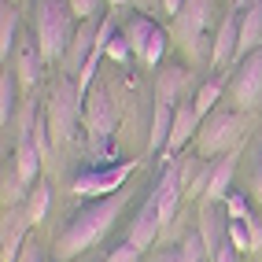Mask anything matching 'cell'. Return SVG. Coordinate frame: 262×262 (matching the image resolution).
<instances>
[{
    "label": "cell",
    "mask_w": 262,
    "mask_h": 262,
    "mask_svg": "<svg viewBox=\"0 0 262 262\" xmlns=\"http://www.w3.org/2000/svg\"><path fill=\"white\" fill-rule=\"evenodd\" d=\"M126 207V196L115 192V196H103V200H93L89 207H81V211L71 218V225L59 233L56 240V255L59 258H78L81 251H89L96 240H103V233L115 225L118 211Z\"/></svg>",
    "instance_id": "6da1fadb"
},
{
    "label": "cell",
    "mask_w": 262,
    "mask_h": 262,
    "mask_svg": "<svg viewBox=\"0 0 262 262\" xmlns=\"http://www.w3.org/2000/svg\"><path fill=\"white\" fill-rule=\"evenodd\" d=\"M74 8L71 0H37L33 4V33L45 48V59H63L74 45Z\"/></svg>",
    "instance_id": "7a4b0ae2"
},
{
    "label": "cell",
    "mask_w": 262,
    "mask_h": 262,
    "mask_svg": "<svg viewBox=\"0 0 262 262\" xmlns=\"http://www.w3.org/2000/svg\"><path fill=\"white\" fill-rule=\"evenodd\" d=\"M85 133H89V144L96 151V163H103L111 155V141H115V126H118V107L107 96L103 85H93L85 93V118H81Z\"/></svg>",
    "instance_id": "3957f363"
},
{
    "label": "cell",
    "mask_w": 262,
    "mask_h": 262,
    "mask_svg": "<svg viewBox=\"0 0 262 262\" xmlns=\"http://www.w3.org/2000/svg\"><path fill=\"white\" fill-rule=\"evenodd\" d=\"M248 129V118L240 111H211L203 122H200V133H196V148L203 159H211V155H225L236 141L240 133Z\"/></svg>",
    "instance_id": "277c9868"
},
{
    "label": "cell",
    "mask_w": 262,
    "mask_h": 262,
    "mask_svg": "<svg viewBox=\"0 0 262 262\" xmlns=\"http://www.w3.org/2000/svg\"><path fill=\"white\" fill-rule=\"evenodd\" d=\"M85 118V96L78 89V81H59L48 103V122L56 141H74V133Z\"/></svg>",
    "instance_id": "5b68a950"
},
{
    "label": "cell",
    "mask_w": 262,
    "mask_h": 262,
    "mask_svg": "<svg viewBox=\"0 0 262 262\" xmlns=\"http://www.w3.org/2000/svg\"><path fill=\"white\" fill-rule=\"evenodd\" d=\"M133 159H126V163H107V166H93V170H85V173H78L74 178V188L71 192H78V196H93V200H103V196H115V192H122V185H126V178L133 173Z\"/></svg>",
    "instance_id": "8992f818"
},
{
    "label": "cell",
    "mask_w": 262,
    "mask_h": 262,
    "mask_svg": "<svg viewBox=\"0 0 262 262\" xmlns=\"http://www.w3.org/2000/svg\"><path fill=\"white\" fill-rule=\"evenodd\" d=\"M229 96H233V103L240 111H251L262 100V48L251 52L248 59H240V71L229 81Z\"/></svg>",
    "instance_id": "52a82bcc"
},
{
    "label": "cell",
    "mask_w": 262,
    "mask_h": 262,
    "mask_svg": "<svg viewBox=\"0 0 262 262\" xmlns=\"http://www.w3.org/2000/svg\"><path fill=\"white\" fill-rule=\"evenodd\" d=\"M30 233V218L23 207H4V225H0V262H19L26 236Z\"/></svg>",
    "instance_id": "ba28073f"
},
{
    "label": "cell",
    "mask_w": 262,
    "mask_h": 262,
    "mask_svg": "<svg viewBox=\"0 0 262 262\" xmlns=\"http://www.w3.org/2000/svg\"><path fill=\"white\" fill-rule=\"evenodd\" d=\"M181 192H185V178H181V166H166L163 170V178L155 181L151 188V200L159 203V218L170 222L173 214H178V207H181Z\"/></svg>",
    "instance_id": "9c48e42d"
},
{
    "label": "cell",
    "mask_w": 262,
    "mask_h": 262,
    "mask_svg": "<svg viewBox=\"0 0 262 262\" xmlns=\"http://www.w3.org/2000/svg\"><path fill=\"white\" fill-rule=\"evenodd\" d=\"M45 48H41V41H37V33L33 37H23L19 41V48H15V74H19V81L26 85H37V78H41V71H45Z\"/></svg>",
    "instance_id": "30bf717a"
},
{
    "label": "cell",
    "mask_w": 262,
    "mask_h": 262,
    "mask_svg": "<svg viewBox=\"0 0 262 262\" xmlns=\"http://www.w3.org/2000/svg\"><path fill=\"white\" fill-rule=\"evenodd\" d=\"M258 48H262V0H248V4H240V48H236V59H248Z\"/></svg>",
    "instance_id": "8fae6325"
},
{
    "label": "cell",
    "mask_w": 262,
    "mask_h": 262,
    "mask_svg": "<svg viewBox=\"0 0 262 262\" xmlns=\"http://www.w3.org/2000/svg\"><path fill=\"white\" fill-rule=\"evenodd\" d=\"M159 225H163V218H159V203H155L151 196H148V203L137 211V218H133V225H129V244L137 251H144V248H151L155 244V236H159Z\"/></svg>",
    "instance_id": "7c38bea8"
},
{
    "label": "cell",
    "mask_w": 262,
    "mask_h": 262,
    "mask_svg": "<svg viewBox=\"0 0 262 262\" xmlns=\"http://www.w3.org/2000/svg\"><path fill=\"white\" fill-rule=\"evenodd\" d=\"M236 48H240V11H229L222 30H218V37H214V45H211V63L225 67L229 59H236Z\"/></svg>",
    "instance_id": "4fadbf2b"
},
{
    "label": "cell",
    "mask_w": 262,
    "mask_h": 262,
    "mask_svg": "<svg viewBox=\"0 0 262 262\" xmlns=\"http://www.w3.org/2000/svg\"><path fill=\"white\" fill-rule=\"evenodd\" d=\"M185 85H188V71L185 67H163L159 81H155V96L166 107H181L185 103Z\"/></svg>",
    "instance_id": "5bb4252c"
},
{
    "label": "cell",
    "mask_w": 262,
    "mask_h": 262,
    "mask_svg": "<svg viewBox=\"0 0 262 262\" xmlns=\"http://www.w3.org/2000/svg\"><path fill=\"white\" fill-rule=\"evenodd\" d=\"M200 111H196V103L192 100H185L181 107H173V129H170V151H178V148H185L192 137L200 133Z\"/></svg>",
    "instance_id": "9a60e30c"
},
{
    "label": "cell",
    "mask_w": 262,
    "mask_h": 262,
    "mask_svg": "<svg viewBox=\"0 0 262 262\" xmlns=\"http://www.w3.org/2000/svg\"><path fill=\"white\" fill-rule=\"evenodd\" d=\"M41 148L33 144V133H23L19 137V151H15V170H19V178H23V185L30 188L33 181H41L37 173H41Z\"/></svg>",
    "instance_id": "2e32d148"
},
{
    "label": "cell",
    "mask_w": 262,
    "mask_h": 262,
    "mask_svg": "<svg viewBox=\"0 0 262 262\" xmlns=\"http://www.w3.org/2000/svg\"><path fill=\"white\" fill-rule=\"evenodd\" d=\"M233 173H236V155H222L218 159V166H211V185H207V203H218V200H225L229 196V185H233Z\"/></svg>",
    "instance_id": "e0dca14e"
},
{
    "label": "cell",
    "mask_w": 262,
    "mask_h": 262,
    "mask_svg": "<svg viewBox=\"0 0 262 262\" xmlns=\"http://www.w3.org/2000/svg\"><path fill=\"white\" fill-rule=\"evenodd\" d=\"M19 48V8L15 4H0V59L8 67V56Z\"/></svg>",
    "instance_id": "ac0fdd59"
},
{
    "label": "cell",
    "mask_w": 262,
    "mask_h": 262,
    "mask_svg": "<svg viewBox=\"0 0 262 262\" xmlns=\"http://www.w3.org/2000/svg\"><path fill=\"white\" fill-rule=\"evenodd\" d=\"M170 129H173V107L166 103H155V115H151V137H148V151H163L170 148Z\"/></svg>",
    "instance_id": "d6986e66"
},
{
    "label": "cell",
    "mask_w": 262,
    "mask_h": 262,
    "mask_svg": "<svg viewBox=\"0 0 262 262\" xmlns=\"http://www.w3.org/2000/svg\"><path fill=\"white\" fill-rule=\"evenodd\" d=\"M19 74H15V67H4L0 71V126L8 129V122L15 115V96H19Z\"/></svg>",
    "instance_id": "ffe728a7"
},
{
    "label": "cell",
    "mask_w": 262,
    "mask_h": 262,
    "mask_svg": "<svg viewBox=\"0 0 262 262\" xmlns=\"http://www.w3.org/2000/svg\"><path fill=\"white\" fill-rule=\"evenodd\" d=\"M207 15H211V11H207V0H188V4L181 8L178 19H181V37L185 41H196L200 37V30L207 26Z\"/></svg>",
    "instance_id": "44dd1931"
},
{
    "label": "cell",
    "mask_w": 262,
    "mask_h": 262,
    "mask_svg": "<svg viewBox=\"0 0 262 262\" xmlns=\"http://www.w3.org/2000/svg\"><path fill=\"white\" fill-rule=\"evenodd\" d=\"M155 26L151 19H144V15H133L129 19V26H126V37H129V45H133V56L137 59H144V52H148V45H151V37H155Z\"/></svg>",
    "instance_id": "7402d4cb"
},
{
    "label": "cell",
    "mask_w": 262,
    "mask_h": 262,
    "mask_svg": "<svg viewBox=\"0 0 262 262\" xmlns=\"http://www.w3.org/2000/svg\"><path fill=\"white\" fill-rule=\"evenodd\" d=\"M48 203H52V188H48V181H37V188H33L30 200H26V218H30V225H41V222H45Z\"/></svg>",
    "instance_id": "603a6c76"
},
{
    "label": "cell",
    "mask_w": 262,
    "mask_h": 262,
    "mask_svg": "<svg viewBox=\"0 0 262 262\" xmlns=\"http://www.w3.org/2000/svg\"><path fill=\"white\" fill-rule=\"evenodd\" d=\"M218 100H222V81H203V85H200V93H196V100H192V103H196L200 118H207L211 111H218V107H214Z\"/></svg>",
    "instance_id": "cb8c5ba5"
},
{
    "label": "cell",
    "mask_w": 262,
    "mask_h": 262,
    "mask_svg": "<svg viewBox=\"0 0 262 262\" xmlns=\"http://www.w3.org/2000/svg\"><path fill=\"white\" fill-rule=\"evenodd\" d=\"M181 255H185V262H207V258H211V251H207V244H203V233H200V229L185 233V240H181Z\"/></svg>",
    "instance_id": "d4e9b609"
},
{
    "label": "cell",
    "mask_w": 262,
    "mask_h": 262,
    "mask_svg": "<svg viewBox=\"0 0 262 262\" xmlns=\"http://www.w3.org/2000/svg\"><path fill=\"white\" fill-rule=\"evenodd\" d=\"M229 244H233L236 251H251V248H255L248 222H233V218H229Z\"/></svg>",
    "instance_id": "484cf974"
},
{
    "label": "cell",
    "mask_w": 262,
    "mask_h": 262,
    "mask_svg": "<svg viewBox=\"0 0 262 262\" xmlns=\"http://www.w3.org/2000/svg\"><path fill=\"white\" fill-rule=\"evenodd\" d=\"M225 218H233V222L251 218V207L244 200V192H229V196H225Z\"/></svg>",
    "instance_id": "4316f807"
},
{
    "label": "cell",
    "mask_w": 262,
    "mask_h": 262,
    "mask_svg": "<svg viewBox=\"0 0 262 262\" xmlns=\"http://www.w3.org/2000/svg\"><path fill=\"white\" fill-rule=\"evenodd\" d=\"M107 59H115V63H129L133 59V45H129L126 33H115V41L107 45Z\"/></svg>",
    "instance_id": "83f0119b"
},
{
    "label": "cell",
    "mask_w": 262,
    "mask_h": 262,
    "mask_svg": "<svg viewBox=\"0 0 262 262\" xmlns=\"http://www.w3.org/2000/svg\"><path fill=\"white\" fill-rule=\"evenodd\" d=\"M163 52H166V33L163 30H155V37H151V45H148V52H144V67H155V63H159L163 59Z\"/></svg>",
    "instance_id": "f1b7e54d"
},
{
    "label": "cell",
    "mask_w": 262,
    "mask_h": 262,
    "mask_svg": "<svg viewBox=\"0 0 262 262\" xmlns=\"http://www.w3.org/2000/svg\"><path fill=\"white\" fill-rule=\"evenodd\" d=\"M100 4H103V0H71V8H74V15H78V19L81 23H89V19H100Z\"/></svg>",
    "instance_id": "f546056e"
},
{
    "label": "cell",
    "mask_w": 262,
    "mask_h": 262,
    "mask_svg": "<svg viewBox=\"0 0 262 262\" xmlns=\"http://www.w3.org/2000/svg\"><path fill=\"white\" fill-rule=\"evenodd\" d=\"M107 262H141V251L133 248L129 240H122L118 248H111V255H107Z\"/></svg>",
    "instance_id": "4dcf8cb0"
},
{
    "label": "cell",
    "mask_w": 262,
    "mask_h": 262,
    "mask_svg": "<svg viewBox=\"0 0 262 262\" xmlns=\"http://www.w3.org/2000/svg\"><path fill=\"white\" fill-rule=\"evenodd\" d=\"M211 262H236V248H233V244H229V240H225V244H222V248H218V251L211 255Z\"/></svg>",
    "instance_id": "1f68e13d"
},
{
    "label": "cell",
    "mask_w": 262,
    "mask_h": 262,
    "mask_svg": "<svg viewBox=\"0 0 262 262\" xmlns=\"http://www.w3.org/2000/svg\"><path fill=\"white\" fill-rule=\"evenodd\" d=\"M19 262H45V258H41V248H37V244H33V240H26V248H23Z\"/></svg>",
    "instance_id": "d6a6232c"
},
{
    "label": "cell",
    "mask_w": 262,
    "mask_h": 262,
    "mask_svg": "<svg viewBox=\"0 0 262 262\" xmlns=\"http://www.w3.org/2000/svg\"><path fill=\"white\" fill-rule=\"evenodd\" d=\"M251 178H255V192L262 196V148H258V159H255V170H251Z\"/></svg>",
    "instance_id": "836d02e7"
},
{
    "label": "cell",
    "mask_w": 262,
    "mask_h": 262,
    "mask_svg": "<svg viewBox=\"0 0 262 262\" xmlns=\"http://www.w3.org/2000/svg\"><path fill=\"white\" fill-rule=\"evenodd\" d=\"M155 262H185V255H181V248H170V251H163Z\"/></svg>",
    "instance_id": "e575fe53"
},
{
    "label": "cell",
    "mask_w": 262,
    "mask_h": 262,
    "mask_svg": "<svg viewBox=\"0 0 262 262\" xmlns=\"http://www.w3.org/2000/svg\"><path fill=\"white\" fill-rule=\"evenodd\" d=\"M163 8H166L170 15H181V8H185V0H163Z\"/></svg>",
    "instance_id": "d590c367"
},
{
    "label": "cell",
    "mask_w": 262,
    "mask_h": 262,
    "mask_svg": "<svg viewBox=\"0 0 262 262\" xmlns=\"http://www.w3.org/2000/svg\"><path fill=\"white\" fill-rule=\"evenodd\" d=\"M107 4H115V8H122V4H129V0H107Z\"/></svg>",
    "instance_id": "8d00e7d4"
}]
</instances>
